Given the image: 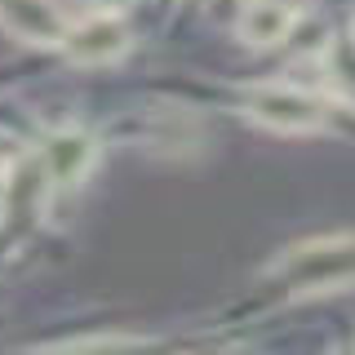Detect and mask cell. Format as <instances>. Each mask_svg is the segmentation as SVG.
Returning a JSON list of instances; mask_svg holds the SVG:
<instances>
[{
	"label": "cell",
	"mask_w": 355,
	"mask_h": 355,
	"mask_svg": "<svg viewBox=\"0 0 355 355\" xmlns=\"http://www.w3.org/2000/svg\"><path fill=\"white\" fill-rule=\"evenodd\" d=\"M271 275L293 293H338L355 284V231L347 236H320L293 244L271 262Z\"/></svg>",
	"instance_id": "6da1fadb"
},
{
	"label": "cell",
	"mask_w": 355,
	"mask_h": 355,
	"mask_svg": "<svg viewBox=\"0 0 355 355\" xmlns=\"http://www.w3.org/2000/svg\"><path fill=\"white\" fill-rule=\"evenodd\" d=\"M244 116L271 133H320L329 125L333 107H329V98L311 94L302 85L266 80V85L244 89Z\"/></svg>",
	"instance_id": "7a4b0ae2"
},
{
	"label": "cell",
	"mask_w": 355,
	"mask_h": 355,
	"mask_svg": "<svg viewBox=\"0 0 355 355\" xmlns=\"http://www.w3.org/2000/svg\"><path fill=\"white\" fill-rule=\"evenodd\" d=\"M53 182L44 173L40 155H22V160L9 164L5 187H0V231L9 240H22L36 231V222L44 214V200H49Z\"/></svg>",
	"instance_id": "3957f363"
},
{
	"label": "cell",
	"mask_w": 355,
	"mask_h": 355,
	"mask_svg": "<svg viewBox=\"0 0 355 355\" xmlns=\"http://www.w3.org/2000/svg\"><path fill=\"white\" fill-rule=\"evenodd\" d=\"M129 22L120 18V9H89L80 22H71L62 36V58L76 67H107L120 62L129 53Z\"/></svg>",
	"instance_id": "277c9868"
},
{
	"label": "cell",
	"mask_w": 355,
	"mask_h": 355,
	"mask_svg": "<svg viewBox=\"0 0 355 355\" xmlns=\"http://www.w3.org/2000/svg\"><path fill=\"white\" fill-rule=\"evenodd\" d=\"M36 155H40L44 173H49L53 191H71V187H80L89 178V169L98 164V138L80 125H62L40 142Z\"/></svg>",
	"instance_id": "5b68a950"
},
{
	"label": "cell",
	"mask_w": 355,
	"mask_h": 355,
	"mask_svg": "<svg viewBox=\"0 0 355 355\" xmlns=\"http://www.w3.org/2000/svg\"><path fill=\"white\" fill-rule=\"evenodd\" d=\"M67 14L53 0H0V31L31 49H58L67 36Z\"/></svg>",
	"instance_id": "8992f818"
},
{
	"label": "cell",
	"mask_w": 355,
	"mask_h": 355,
	"mask_svg": "<svg viewBox=\"0 0 355 355\" xmlns=\"http://www.w3.org/2000/svg\"><path fill=\"white\" fill-rule=\"evenodd\" d=\"M293 27H297V5H288V0H249L236 18V36L249 49H275L293 36Z\"/></svg>",
	"instance_id": "52a82bcc"
},
{
	"label": "cell",
	"mask_w": 355,
	"mask_h": 355,
	"mask_svg": "<svg viewBox=\"0 0 355 355\" xmlns=\"http://www.w3.org/2000/svg\"><path fill=\"white\" fill-rule=\"evenodd\" d=\"M320 71H324V85L338 103L355 107V31H342L324 44L320 53Z\"/></svg>",
	"instance_id": "ba28073f"
},
{
	"label": "cell",
	"mask_w": 355,
	"mask_h": 355,
	"mask_svg": "<svg viewBox=\"0 0 355 355\" xmlns=\"http://www.w3.org/2000/svg\"><path fill=\"white\" fill-rule=\"evenodd\" d=\"M129 0H89V9H125Z\"/></svg>",
	"instance_id": "9c48e42d"
},
{
	"label": "cell",
	"mask_w": 355,
	"mask_h": 355,
	"mask_svg": "<svg viewBox=\"0 0 355 355\" xmlns=\"http://www.w3.org/2000/svg\"><path fill=\"white\" fill-rule=\"evenodd\" d=\"M5 173H9V164H5V160H0V187H5Z\"/></svg>",
	"instance_id": "30bf717a"
}]
</instances>
